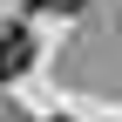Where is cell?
Segmentation results:
<instances>
[{
	"label": "cell",
	"instance_id": "obj_2",
	"mask_svg": "<svg viewBox=\"0 0 122 122\" xmlns=\"http://www.w3.org/2000/svg\"><path fill=\"white\" fill-rule=\"evenodd\" d=\"M34 7H54V14H68V7H81V0H34Z\"/></svg>",
	"mask_w": 122,
	"mask_h": 122
},
{
	"label": "cell",
	"instance_id": "obj_1",
	"mask_svg": "<svg viewBox=\"0 0 122 122\" xmlns=\"http://www.w3.org/2000/svg\"><path fill=\"white\" fill-rule=\"evenodd\" d=\"M27 61H34V41H27V27H0V81H14Z\"/></svg>",
	"mask_w": 122,
	"mask_h": 122
}]
</instances>
